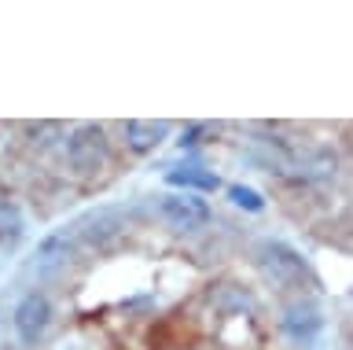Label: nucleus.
I'll use <instances>...</instances> for the list:
<instances>
[{
	"label": "nucleus",
	"mask_w": 353,
	"mask_h": 350,
	"mask_svg": "<svg viewBox=\"0 0 353 350\" xmlns=\"http://www.w3.org/2000/svg\"><path fill=\"white\" fill-rule=\"evenodd\" d=\"M66 162H70V170L81 173V177L103 170V162H107V133H103V126H96V122L74 126L70 137H66Z\"/></svg>",
	"instance_id": "nucleus-1"
},
{
	"label": "nucleus",
	"mask_w": 353,
	"mask_h": 350,
	"mask_svg": "<svg viewBox=\"0 0 353 350\" xmlns=\"http://www.w3.org/2000/svg\"><path fill=\"white\" fill-rule=\"evenodd\" d=\"M254 258H258V266L265 269V277H272L276 284H298L309 273L305 258L298 255L291 244H283V240H265V244L254 251Z\"/></svg>",
	"instance_id": "nucleus-2"
},
{
	"label": "nucleus",
	"mask_w": 353,
	"mask_h": 350,
	"mask_svg": "<svg viewBox=\"0 0 353 350\" xmlns=\"http://www.w3.org/2000/svg\"><path fill=\"white\" fill-rule=\"evenodd\" d=\"M11 324H15V336L22 339V343L37 347L41 339L48 336V328H52V302H48V295H41V291L22 295L19 306H15V317H11Z\"/></svg>",
	"instance_id": "nucleus-3"
},
{
	"label": "nucleus",
	"mask_w": 353,
	"mask_h": 350,
	"mask_svg": "<svg viewBox=\"0 0 353 350\" xmlns=\"http://www.w3.org/2000/svg\"><path fill=\"white\" fill-rule=\"evenodd\" d=\"M159 217L170 229L188 233V229H199L210 222V206H206V200H199L192 192H165V195H159Z\"/></svg>",
	"instance_id": "nucleus-4"
},
{
	"label": "nucleus",
	"mask_w": 353,
	"mask_h": 350,
	"mask_svg": "<svg viewBox=\"0 0 353 350\" xmlns=\"http://www.w3.org/2000/svg\"><path fill=\"white\" fill-rule=\"evenodd\" d=\"M283 332L291 336V339H298V343H309L320 328H324V317H320V310L313 302H291L283 310Z\"/></svg>",
	"instance_id": "nucleus-5"
},
{
	"label": "nucleus",
	"mask_w": 353,
	"mask_h": 350,
	"mask_svg": "<svg viewBox=\"0 0 353 350\" xmlns=\"http://www.w3.org/2000/svg\"><path fill=\"white\" fill-rule=\"evenodd\" d=\"M165 140V122H143V118H132L125 122V144L132 151H154Z\"/></svg>",
	"instance_id": "nucleus-6"
},
{
	"label": "nucleus",
	"mask_w": 353,
	"mask_h": 350,
	"mask_svg": "<svg viewBox=\"0 0 353 350\" xmlns=\"http://www.w3.org/2000/svg\"><path fill=\"white\" fill-rule=\"evenodd\" d=\"M170 184H176L181 192H214L217 188V173H206V170H199V166H184V170H170Z\"/></svg>",
	"instance_id": "nucleus-7"
},
{
	"label": "nucleus",
	"mask_w": 353,
	"mask_h": 350,
	"mask_svg": "<svg viewBox=\"0 0 353 350\" xmlns=\"http://www.w3.org/2000/svg\"><path fill=\"white\" fill-rule=\"evenodd\" d=\"M85 225H88V229H85V236L92 240L96 247H103V244H110V240L118 236V222H114V214H110V211H99V214H92Z\"/></svg>",
	"instance_id": "nucleus-8"
},
{
	"label": "nucleus",
	"mask_w": 353,
	"mask_h": 350,
	"mask_svg": "<svg viewBox=\"0 0 353 350\" xmlns=\"http://www.w3.org/2000/svg\"><path fill=\"white\" fill-rule=\"evenodd\" d=\"M228 200L236 203V206H243V211H254V214L265 206V200H261L254 188H247V184H232V188H228Z\"/></svg>",
	"instance_id": "nucleus-9"
},
{
	"label": "nucleus",
	"mask_w": 353,
	"mask_h": 350,
	"mask_svg": "<svg viewBox=\"0 0 353 350\" xmlns=\"http://www.w3.org/2000/svg\"><path fill=\"white\" fill-rule=\"evenodd\" d=\"M19 229H22V217L15 206H8V203H0V236H19Z\"/></svg>",
	"instance_id": "nucleus-10"
}]
</instances>
